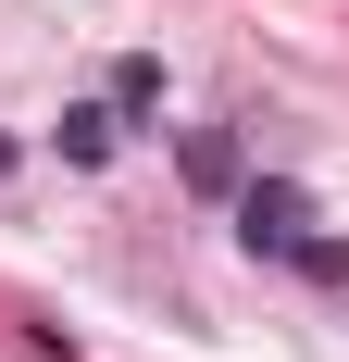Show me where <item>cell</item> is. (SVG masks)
<instances>
[{"instance_id": "obj_1", "label": "cell", "mask_w": 349, "mask_h": 362, "mask_svg": "<svg viewBox=\"0 0 349 362\" xmlns=\"http://www.w3.org/2000/svg\"><path fill=\"white\" fill-rule=\"evenodd\" d=\"M0 163H13V150H0Z\"/></svg>"}]
</instances>
